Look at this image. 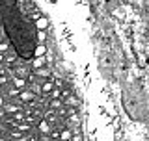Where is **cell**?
<instances>
[{"label": "cell", "mask_w": 149, "mask_h": 141, "mask_svg": "<svg viewBox=\"0 0 149 141\" xmlns=\"http://www.w3.org/2000/svg\"><path fill=\"white\" fill-rule=\"evenodd\" d=\"M0 19L19 58L32 59L37 50V26L19 6V0H0Z\"/></svg>", "instance_id": "obj_1"}, {"label": "cell", "mask_w": 149, "mask_h": 141, "mask_svg": "<svg viewBox=\"0 0 149 141\" xmlns=\"http://www.w3.org/2000/svg\"><path fill=\"white\" fill-rule=\"evenodd\" d=\"M147 63H149V58H147Z\"/></svg>", "instance_id": "obj_2"}]
</instances>
